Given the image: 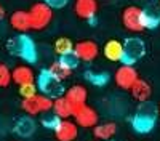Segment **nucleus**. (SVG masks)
Segmentation results:
<instances>
[{
	"mask_svg": "<svg viewBox=\"0 0 160 141\" xmlns=\"http://www.w3.org/2000/svg\"><path fill=\"white\" fill-rule=\"evenodd\" d=\"M7 48L11 55L19 56L21 59H24L26 63H35L37 61V50L34 42L28 35H16V37H11L10 40L7 42Z\"/></svg>",
	"mask_w": 160,
	"mask_h": 141,
	"instance_id": "f03ea898",
	"label": "nucleus"
},
{
	"mask_svg": "<svg viewBox=\"0 0 160 141\" xmlns=\"http://www.w3.org/2000/svg\"><path fill=\"white\" fill-rule=\"evenodd\" d=\"M77 133H78L77 123L71 122L69 119L68 120H61V123L55 130V135H56V138L59 141H74L77 138Z\"/></svg>",
	"mask_w": 160,
	"mask_h": 141,
	"instance_id": "f8f14e48",
	"label": "nucleus"
},
{
	"mask_svg": "<svg viewBox=\"0 0 160 141\" xmlns=\"http://www.w3.org/2000/svg\"><path fill=\"white\" fill-rule=\"evenodd\" d=\"M74 11L78 18L91 21L98 13V0H75Z\"/></svg>",
	"mask_w": 160,
	"mask_h": 141,
	"instance_id": "1a4fd4ad",
	"label": "nucleus"
},
{
	"mask_svg": "<svg viewBox=\"0 0 160 141\" xmlns=\"http://www.w3.org/2000/svg\"><path fill=\"white\" fill-rule=\"evenodd\" d=\"M102 53L109 61H122V58H123V43L115 40V38H112V40L106 42V45L102 48Z\"/></svg>",
	"mask_w": 160,
	"mask_h": 141,
	"instance_id": "dca6fc26",
	"label": "nucleus"
},
{
	"mask_svg": "<svg viewBox=\"0 0 160 141\" xmlns=\"http://www.w3.org/2000/svg\"><path fill=\"white\" fill-rule=\"evenodd\" d=\"M59 61L64 64V66H68L69 69H75L77 66H78V56L75 55V51H71V53H68V55H62V56H59Z\"/></svg>",
	"mask_w": 160,
	"mask_h": 141,
	"instance_id": "393cba45",
	"label": "nucleus"
},
{
	"mask_svg": "<svg viewBox=\"0 0 160 141\" xmlns=\"http://www.w3.org/2000/svg\"><path fill=\"white\" fill-rule=\"evenodd\" d=\"M87 79L93 83V85H104V83H108L109 80V75L108 74H91V72H87Z\"/></svg>",
	"mask_w": 160,
	"mask_h": 141,
	"instance_id": "cd10ccee",
	"label": "nucleus"
},
{
	"mask_svg": "<svg viewBox=\"0 0 160 141\" xmlns=\"http://www.w3.org/2000/svg\"><path fill=\"white\" fill-rule=\"evenodd\" d=\"M160 24V18L157 15H154V13L151 11H142V26L144 29H154L157 28V26Z\"/></svg>",
	"mask_w": 160,
	"mask_h": 141,
	"instance_id": "5701e85b",
	"label": "nucleus"
},
{
	"mask_svg": "<svg viewBox=\"0 0 160 141\" xmlns=\"http://www.w3.org/2000/svg\"><path fill=\"white\" fill-rule=\"evenodd\" d=\"M11 80V71L8 69L7 64L0 63V87H8Z\"/></svg>",
	"mask_w": 160,
	"mask_h": 141,
	"instance_id": "a878e982",
	"label": "nucleus"
},
{
	"mask_svg": "<svg viewBox=\"0 0 160 141\" xmlns=\"http://www.w3.org/2000/svg\"><path fill=\"white\" fill-rule=\"evenodd\" d=\"M21 108L28 115H31V117L32 115H37V114H42V111H40V104H38V95H35L32 98L22 99Z\"/></svg>",
	"mask_w": 160,
	"mask_h": 141,
	"instance_id": "aec40b11",
	"label": "nucleus"
},
{
	"mask_svg": "<svg viewBox=\"0 0 160 141\" xmlns=\"http://www.w3.org/2000/svg\"><path fill=\"white\" fill-rule=\"evenodd\" d=\"M158 114H160V108H158Z\"/></svg>",
	"mask_w": 160,
	"mask_h": 141,
	"instance_id": "c756f323",
	"label": "nucleus"
},
{
	"mask_svg": "<svg viewBox=\"0 0 160 141\" xmlns=\"http://www.w3.org/2000/svg\"><path fill=\"white\" fill-rule=\"evenodd\" d=\"M146 53V45L139 37H130L123 42V58L122 64L125 66H133L138 59H141Z\"/></svg>",
	"mask_w": 160,
	"mask_h": 141,
	"instance_id": "39448f33",
	"label": "nucleus"
},
{
	"mask_svg": "<svg viewBox=\"0 0 160 141\" xmlns=\"http://www.w3.org/2000/svg\"><path fill=\"white\" fill-rule=\"evenodd\" d=\"M138 79H139L138 71L133 66H125V64H122L115 72V83L123 90H131V87L136 83Z\"/></svg>",
	"mask_w": 160,
	"mask_h": 141,
	"instance_id": "0eeeda50",
	"label": "nucleus"
},
{
	"mask_svg": "<svg viewBox=\"0 0 160 141\" xmlns=\"http://www.w3.org/2000/svg\"><path fill=\"white\" fill-rule=\"evenodd\" d=\"M155 120H157V108L152 103L146 101V103H141V106L133 115L131 127L138 133H149L155 127Z\"/></svg>",
	"mask_w": 160,
	"mask_h": 141,
	"instance_id": "f257e3e1",
	"label": "nucleus"
},
{
	"mask_svg": "<svg viewBox=\"0 0 160 141\" xmlns=\"http://www.w3.org/2000/svg\"><path fill=\"white\" fill-rule=\"evenodd\" d=\"M74 51H75V55L78 56L80 61H93L98 56L99 48L95 42H91V40H82V42L75 43Z\"/></svg>",
	"mask_w": 160,
	"mask_h": 141,
	"instance_id": "9d476101",
	"label": "nucleus"
},
{
	"mask_svg": "<svg viewBox=\"0 0 160 141\" xmlns=\"http://www.w3.org/2000/svg\"><path fill=\"white\" fill-rule=\"evenodd\" d=\"M53 112L62 120H68L69 117H74V109L66 96L55 98V101H53Z\"/></svg>",
	"mask_w": 160,
	"mask_h": 141,
	"instance_id": "2eb2a0df",
	"label": "nucleus"
},
{
	"mask_svg": "<svg viewBox=\"0 0 160 141\" xmlns=\"http://www.w3.org/2000/svg\"><path fill=\"white\" fill-rule=\"evenodd\" d=\"M93 132H95V136L98 139H102V141H109L115 132H117V125L114 122H106V123H98L95 128H93Z\"/></svg>",
	"mask_w": 160,
	"mask_h": 141,
	"instance_id": "6ab92c4d",
	"label": "nucleus"
},
{
	"mask_svg": "<svg viewBox=\"0 0 160 141\" xmlns=\"http://www.w3.org/2000/svg\"><path fill=\"white\" fill-rule=\"evenodd\" d=\"M48 71L51 72V75H55L58 80H64V79H68V77L71 75V72H72V69H69L68 66H64V64L58 59V61H55L51 64V66L48 68Z\"/></svg>",
	"mask_w": 160,
	"mask_h": 141,
	"instance_id": "412c9836",
	"label": "nucleus"
},
{
	"mask_svg": "<svg viewBox=\"0 0 160 141\" xmlns=\"http://www.w3.org/2000/svg\"><path fill=\"white\" fill-rule=\"evenodd\" d=\"M74 43H72V40L71 38H68V37H59L58 40L55 42V45H53V48H55V51L59 55V56H62V55H68V53H71V51H74Z\"/></svg>",
	"mask_w": 160,
	"mask_h": 141,
	"instance_id": "4be33fe9",
	"label": "nucleus"
},
{
	"mask_svg": "<svg viewBox=\"0 0 160 141\" xmlns=\"http://www.w3.org/2000/svg\"><path fill=\"white\" fill-rule=\"evenodd\" d=\"M29 18H31V29L42 31L50 24L53 18V8H50L45 2H37L29 10Z\"/></svg>",
	"mask_w": 160,
	"mask_h": 141,
	"instance_id": "20e7f679",
	"label": "nucleus"
},
{
	"mask_svg": "<svg viewBox=\"0 0 160 141\" xmlns=\"http://www.w3.org/2000/svg\"><path fill=\"white\" fill-rule=\"evenodd\" d=\"M74 119H75V123L80 125V127H85V128H90L93 127L95 128L98 125V119L99 115L95 109H91L90 106H82L74 111Z\"/></svg>",
	"mask_w": 160,
	"mask_h": 141,
	"instance_id": "6e6552de",
	"label": "nucleus"
},
{
	"mask_svg": "<svg viewBox=\"0 0 160 141\" xmlns=\"http://www.w3.org/2000/svg\"><path fill=\"white\" fill-rule=\"evenodd\" d=\"M130 92H131V96L135 98L136 101H139V103H146V101L151 98V95H152V88H151V85L146 82V80L138 79L136 83L131 87Z\"/></svg>",
	"mask_w": 160,
	"mask_h": 141,
	"instance_id": "a211bd4d",
	"label": "nucleus"
},
{
	"mask_svg": "<svg viewBox=\"0 0 160 141\" xmlns=\"http://www.w3.org/2000/svg\"><path fill=\"white\" fill-rule=\"evenodd\" d=\"M10 24L13 29H16L19 32H26L31 29V18H29V11H15L10 18Z\"/></svg>",
	"mask_w": 160,
	"mask_h": 141,
	"instance_id": "f3484780",
	"label": "nucleus"
},
{
	"mask_svg": "<svg viewBox=\"0 0 160 141\" xmlns=\"http://www.w3.org/2000/svg\"><path fill=\"white\" fill-rule=\"evenodd\" d=\"M13 132H15L18 136H21V138L31 136L35 132V122H34V119L31 117V115H22V117H19L16 120L15 127H13Z\"/></svg>",
	"mask_w": 160,
	"mask_h": 141,
	"instance_id": "ddd939ff",
	"label": "nucleus"
},
{
	"mask_svg": "<svg viewBox=\"0 0 160 141\" xmlns=\"http://www.w3.org/2000/svg\"><path fill=\"white\" fill-rule=\"evenodd\" d=\"M11 79L15 83H18L21 87V85H26V83H34L35 75H34V71L29 66H16L11 71Z\"/></svg>",
	"mask_w": 160,
	"mask_h": 141,
	"instance_id": "4468645a",
	"label": "nucleus"
},
{
	"mask_svg": "<svg viewBox=\"0 0 160 141\" xmlns=\"http://www.w3.org/2000/svg\"><path fill=\"white\" fill-rule=\"evenodd\" d=\"M66 98H68V101L71 103V106H72V109L75 111V109H78V108H82V106H85V103H87V90H85V87H82V85H74V87H71L68 92H66V95H64Z\"/></svg>",
	"mask_w": 160,
	"mask_h": 141,
	"instance_id": "9b49d317",
	"label": "nucleus"
},
{
	"mask_svg": "<svg viewBox=\"0 0 160 141\" xmlns=\"http://www.w3.org/2000/svg\"><path fill=\"white\" fill-rule=\"evenodd\" d=\"M109 141H112V139H109Z\"/></svg>",
	"mask_w": 160,
	"mask_h": 141,
	"instance_id": "7c9ffc66",
	"label": "nucleus"
},
{
	"mask_svg": "<svg viewBox=\"0 0 160 141\" xmlns=\"http://www.w3.org/2000/svg\"><path fill=\"white\" fill-rule=\"evenodd\" d=\"M61 120L62 119H59L55 112H53V114H45L42 117V125L45 128H48V130H56L58 125L61 123Z\"/></svg>",
	"mask_w": 160,
	"mask_h": 141,
	"instance_id": "b1692460",
	"label": "nucleus"
},
{
	"mask_svg": "<svg viewBox=\"0 0 160 141\" xmlns=\"http://www.w3.org/2000/svg\"><path fill=\"white\" fill-rule=\"evenodd\" d=\"M37 88L42 92V95H47L50 98H59L64 93V87L61 80H58L55 75H51L48 69H43L37 77Z\"/></svg>",
	"mask_w": 160,
	"mask_h": 141,
	"instance_id": "7ed1b4c3",
	"label": "nucleus"
},
{
	"mask_svg": "<svg viewBox=\"0 0 160 141\" xmlns=\"http://www.w3.org/2000/svg\"><path fill=\"white\" fill-rule=\"evenodd\" d=\"M142 8L139 7H128L123 10V15H122V21L123 26L131 31V32H141L144 31V26H142Z\"/></svg>",
	"mask_w": 160,
	"mask_h": 141,
	"instance_id": "423d86ee",
	"label": "nucleus"
},
{
	"mask_svg": "<svg viewBox=\"0 0 160 141\" xmlns=\"http://www.w3.org/2000/svg\"><path fill=\"white\" fill-rule=\"evenodd\" d=\"M37 83H26V85H21L19 87V95L22 96V99L26 98H32L37 95Z\"/></svg>",
	"mask_w": 160,
	"mask_h": 141,
	"instance_id": "bb28decb",
	"label": "nucleus"
},
{
	"mask_svg": "<svg viewBox=\"0 0 160 141\" xmlns=\"http://www.w3.org/2000/svg\"><path fill=\"white\" fill-rule=\"evenodd\" d=\"M50 8H62L68 5V0H43Z\"/></svg>",
	"mask_w": 160,
	"mask_h": 141,
	"instance_id": "c85d7f7f",
	"label": "nucleus"
}]
</instances>
